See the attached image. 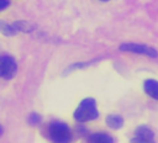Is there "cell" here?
Returning <instances> with one entry per match:
<instances>
[{"instance_id": "1", "label": "cell", "mask_w": 158, "mask_h": 143, "mask_svg": "<svg viewBox=\"0 0 158 143\" xmlns=\"http://www.w3.org/2000/svg\"><path fill=\"white\" fill-rule=\"evenodd\" d=\"M98 116H99V112H98V108H96V102L91 97L84 99L79 104L77 110L74 111V118L79 122L91 121V120L98 118Z\"/></svg>"}, {"instance_id": "2", "label": "cell", "mask_w": 158, "mask_h": 143, "mask_svg": "<svg viewBox=\"0 0 158 143\" xmlns=\"http://www.w3.org/2000/svg\"><path fill=\"white\" fill-rule=\"evenodd\" d=\"M48 136L53 143H69L72 138L70 128L60 121H54L49 125Z\"/></svg>"}, {"instance_id": "3", "label": "cell", "mask_w": 158, "mask_h": 143, "mask_svg": "<svg viewBox=\"0 0 158 143\" xmlns=\"http://www.w3.org/2000/svg\"><path fill=\"white\" fill-rule=\"evenodd\" d=\"M120 51L122 52H130V53H136V54H144L152 58L158 57V52L148 46L144 44H139V43H132V42H127V43H122L120 47Z\"/></svg>"}, {"instance_id": "4", "label": "cell", "mask_w": 158, "mask_h": 143, "mask_svg": "<svg viewBox=\"0 0 158 143\" xmlns=\"http://www.w3.org/2000/svg\"><path fill=\"white\" fill-rule=\"evenodd\" d=\"M17 70V64L15 59L7 54L0 55V78L2 79H11L15 76Z\"/></svg>"}, {"instance_id": "5", "label": "cell", "mask_w": 158, "mask_h": 143, "mask_svg": "<svg viewBox=\"0 0 158 143\" xmlns=\"http://www.w3.org/2000/svg\"><path fill=\"white\" fill-rule=\"evenodd\" d=\"M130 143H156L153 131L147 126H139L136 128Z\"/></svg>"}, {"instance_id": "6", "label": "cell", "mask_w": 158, "mask_h": 143, "mask_svg": "<svg viewBox=\"0 0 158 143\" xmlns=\"http://www.w3.org/2000/svg\"><path fill=\"white\" fill-rule=\"evenodd\" d=\"M143 89L148 96L158 100V80H153V79L146 80L143 84Z\"/></svg>"}, {"instance_id": "7", "label": "cell", "mask_w": 158, "mask_h": 143, "mask_svg": "<svg viewBox=\"0 0 158 143\" xmlns=\"http://www.w3.org/2000/svg\"><path fill=\"white\" fill-rule=\"evenodd\" d=\"M106 125L112 129H118L123 125V118L118 115H109L106 117Z\"/></svg>"}, {"instance_id": "8", "label": "cell", "mask_w": 158, "mask_h": 143, "mask_svg": "<svg viewBox=\"0 0 158 143\" xmlns=\"http://www.w3.org/2000/svg\"><path fill=\"white\" fill-rule=\"evenodd\" d=\"M89 143H114V139L106 133H94L89 137Z\"/></svg>"}, {"instance_id": "9", "label": "cell", "mask_w": 158, "mask_h": 143, "mask_svg": "<svg viewBox=\"0 0 158 143\" xmlns=\"http://www.w3.org/2000/svg\"><path fill=\"white\" fill-rule=\"evenodd\" d=\"M12 25L17 32H26L27 33V32H31L35 30V25L31 22H27V21H16Z\"/></svg>"}, {"instance_id": "10", "label": "cell", "mask_w": 158, "mask_h": 143, "mask_svg": "<svg viewBox=\"0 0 158 143\" xmlns=\"http://www.w3.org/2000/svg\"><path fill=\"white\" fill-rule=\"evenodd\" d=\"M0 32L5 36H14L17 33L16 28L14 27V25H9L4 21H0Z\"/></svg>"}, {"instance_id": "11", "label": "cell", "mask_w": 158, "mask_h": 143, "mask_svg": "<svg viewBox=\"0 0 158 143\" xmlns=\"http://www.w3.org/2000/svg\"><path fill=\"white\" fill-rule=\"evenodd\" d=\"M41 122V116L40 115H37L36 112H32L30 116H28V123L30 125H38Z\"/></svg>"}, {"instance_id": "12", "label": "cell", "mask_w": 158, "mask_h": 143, "mask_svg": "<svg viewBox=\"0 0 158 143\" xmlns=\"http://www.w3.org/2000/svg\"><path fill=\"white\" fill-rule=\"evenodd\" d=\"M9 5H10L9 0H0V11L4 10V9H6Z\"/></svg>"}, {"instance_id": "13", "label": "cell", "mask_w": 158, "mask_h": 143, "mask_svg": "<svg viewBox=\"0 0 158 143\" xmlns=\"http://www.w3.org/2000/svg\"><path fill=\"white\" fill-rule=\"evenodd\" d=\"M1 134H2V127L0 126V136H1Z\"/></svg>"}, {"instance_id": "14", "label": "cell", "mask_w": 158, "mask_h": 143, "mask_svg": "<svg viewBox=\"0 0 158 143\" xmlns=\"http://www.w3.org/2000/svg\"><path fill=\"white\" fill-rule=\"evenodd\" d=\"M101 1H109V0H101Z\"/></svg>"}]
</instances>
